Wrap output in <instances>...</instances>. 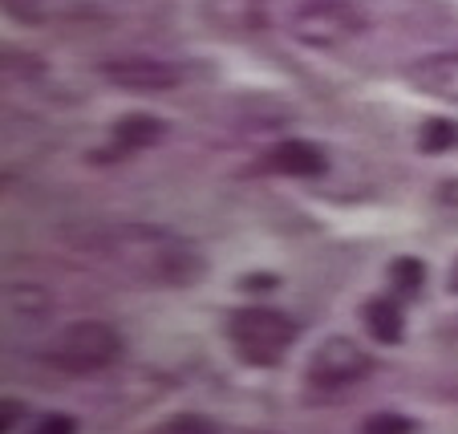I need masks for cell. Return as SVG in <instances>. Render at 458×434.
<instances>
[{
	"label": "cell",
	"instance_id": "6da1fadb",
	"mask_svg": "<svg viewBox=\"0 0 458 434\" xmlns=\"http://www.w3.org/2000/svg\"><path fill=\"white\" fill-rule=\"evenodd\" d=\"M102 248L110 260L150 285L187 288L208 272V256L199 243L166 227H118L102 240Z\"/></svg>",
	"mask_w": 458,
	"mask_h": 434
},
{
	"label": "cell",
	"instance_id": "7a4b0ae2",
	"mask_svg": "<svg viewBox=\"0 0 458 434\" xmlns=\"http://www.w3.org/2000/svg\"><path fill=\"white\" fill-rule=\"evenodd\" d=\"M296 321L272 304H243L227 317V341H232L235 357L256 370H272L288 357L296 345Z\"/></svg>",
	"mask_w": 458,
	"mask_h": 434
},
{
	"label": "cell",
	"instance_id": "3957f363",
	"mask_svg": "<svg viewBox=\"0 0 458 434\" xmlns=\"http://www.w3.org/2000/svg\"><path fill=\"white\" fill-rule=\"evenodd\" d=\"M118 353H122V333L106 321L65 325V329L53 333L49 349H45V357L65 374H98V370L118 362Z\"/></svg>",
	"mask_w": 458,
	"mask_h": 434
},
{
	"label": "cell",
	"instance_id": "277c9868",
	"mask_svg": "<svg viewBox=\"0 0 458 434\" xmlns=\"http://www.w3.org/2000/svg\"><path fill=\"white\" fill-rule=\"evenodd\" d=\"M365 13L353 0H304L288 17V33L309 49H341L365 33Z\"/></svg>",
	"mask_w": 458,
	"mask_h": 434
},
{
	"label": "cell",
	"instance_id": "5b68a950",
	"mask_svg": "<svg viewBox=\"0 0 458 434\" xmlns=\"http://www.w3.org/2000/svg\"><path fill=\"white\" fill-rule=\"evenodd\" d=\"M369 370H373V357L353 337H329L320 341L317 353L309 357V386L320 394H337L357 386Z\"/></svg>",
	"mask_w": 458,
	"mask_h": 434
},
{
	"label": "cell",
	"instance_id": "8992f818",
	"mask_svg": "<svg viewBox=\"0 0 458 434\" xmlns=\"http://www.w3.org/2000/svg\"><path fill=\"white\" fill-rule=\"evenodd\" d=\"M102 78L110 86L126 89V94H166V89L182 86V70L171 61L155 57H114L102 61Z\"/></svg>",
	"mask_w": 458,
	"mask_h": 434
},
{
	"label": "cell",
	"instance_id": "52a82bcc",
	"mask_svg": "<svg viewBox=\"0 0 458 434\" xmlns=\"http://www.w3.org/2000/svg\"><path fill=\"white\" fill-rule=\"evenodd\" d=\"M203 21L227 41H248L272 25L268 0H203Z\"/></svg>",
	"mask_w": 458,
	"mask_h": 434
},
{
	"label": "cell",
	"instance_id": "ba28073f",
	"mask_svg": "<svg viewBox=\"0 0 458 434\" xmlns=\"http://www.w3.org/2000/svg\"><path fill=\"white\" fill-rule=\"evenodd\" d=\"M406 81L418 89V94L434 98V102L458 106V49L426 53V57L410 61V65H406Z\"/></svg>",
	"mask_w": 458,
	"mask_h": 434
},
{
	"label": "cell",
	"instance_id": "9c48e42d",
	"mask_svg": "<svg viewBox=\"0 0 458 434\" xmlns=\"http://www.w3.org/2000/svg\"><path fill=\"white\" fill-rule=\"evenodd\" d=\"M268 166L288 174V179H320V174L329 171V158L309 139H280L268 150Z\"/></svg>",
	"mask_w": 458,
	"mask_h": 434
},
{
	"label": "cell",
	"instance_id": "30bf717a",
	"mask_svg": "<svg viewBox=\"0 0 458 434\" xmlns=\"http://www.w3.org/2000/svg\"><path fill=\"white\" fill-rule=\"evenodd\" d=\"M163 139H166V122L158 118V114H147V110H130L110 126V147L122 150V155L158 147Z\"/></svg>",
	"mask_w": 458,
	"mask_h": 434
},
{
	"label": "cell",
	"instance_id": "8fae6325",
	"mask_svg": "<svg viewBox=\"0 0 458 434\" xmlns=\"http://www.w3.org/2000/svg\"><path fill=\"white\" fill-rule=\"evenodd\" d=\"M361 325L381 345H398L406 337V313H402V304L394 296H369L361 304Z\"/></svg>",
	"mask_w": 458,
	"mask_h": 434
},
{
	"label": "cell",
	"instance_id": "7c38bea8",
	"mask_svg": "<svg viewBox=\"0 0 458 434\" xmlns=\"http://www.w3.org/2000/svg\"><path fill=\"white\" fill-rule=\"evenodd\" d=\"M458 142V126L450 118H426L422 131H418V150L422 155H442Z\"/></svg>",
	"mask_w": 458,
	"mask_h": 434
},
{
	"label": "cell",
	"instance_id": "4fadbf2b",
	"mask_svg": "<svg viewBox=\"0 0 458 434\" xmlns=\"http://www.w3.org/2000/svg\"><path fill=\"white\" fill-rule=\"evenodd\" d=\"M389 285H394V293L414 296L426 285V264L418 256H398V260L389 264Z\"/></svg>",
	"mask_w": 458,
	"mask_h": 434
},
{
	"label": "cell",
	"instance_id": "5bb4252c",
	"mask_svg": "<svg viewBox=\"0 0 458 434\" xmlns=\"http://www.w3.org/2000/svg\"><path fill=\"white\" fill-rule=\"evenodd\" d=\"M155 434H219V426L203 414H174L155 426Z\"/></svg>",
	"mask_w": 458,
	"mask_h": 434
},
{
	"label": "cell",
	"instance_id": "9a60e30c",
	"mask_svg": "<svg viewBox=\"0 0 458 434\" xmlns=\"http://www.w3.org/2000/svg\"><path fill=\"white\" fill-rule=\"evenodd\" d=\"M418 422L406 414H373L361 422V434H414Z\"/></svg>",
	"mask_w": 458,
	"mask_h": 434
},
{
	"label": "cell",
	"instance_id": "2e32d148",
	"mask_svg": "<svg viewBox=\"0 0 458 434\" xmlns=\"http://www.w3.org/2000/svg\"><path fill=\"white\" fill-rule=\"evenodd\" d=\"M29 434H78V422L70 414H45Z\"/></svg>",
	"mask_w": 458,
	"mask_h": 434
},
{
	"label": "cell",
	"instance_id": "e0dca14e",
	"mask_svg": "<svg viewBox=\"0 0 458 434\" xmlns=\"http://www.w3.org/2000/svg\"><path fill=\"white\" fill-rule=\"evenodd\" d=\"M248 293H264V288H276V277H248V280H240Z\"/></svg>",
	"mask_w": 458,
	"mask_h": 434
},
{
	"label": "cell",
	"instance_id": "ac0fdd59",
	"mask_svg": "<svg viewBox=\"0 0 458 434\" xmlns=\"http://www.w3.org/2000/svg\"><path fill=\"white\" fill-rule=\"evenodd\" d=\"M13 418H21V406L13 398H4V430H13Z\"/></svg>",
	"mask_w": 458,
	"mask_h": 434
},
{
	"label": "cell",
	"instance_id": "d6986e66",
	"mask_svg": "<svg viewBox=\"0 0 458 434\" xmlns=\"http://www.w3.org/2000/svg\"><path fill=\"white\" fill-rule=\"evenodd\" d=\"M450 293H458V260H454V268H450Z\"/></svg>",
	"mask_w": 458,
	"mask_h": 434
}]
</instances>
